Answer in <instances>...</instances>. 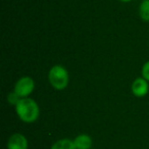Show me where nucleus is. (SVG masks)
Here are the masks:
<instances>
[{
	"mask_svg": "<svg viewBox=\"0 0 149 149\" xmlns=\"http://www.w3.org/2000/svg\"><path fill=\"white\" fill-rule=\"evenodd\" d=\"M21 100V97H19V95H17V93H15V91L10 92V93L7 95V101L9 102V103L11 104V105H17V103H19V101Z\"/></svg>",
	"mask_w": 149,
	"mask_h": 149,
	"instance_id": "nucleus-9",
	"label": "nucleus"
},
{
	"mask_svg": "<svg viewBox=\"0 0 149 149\" xmlns=\"http://www.w3.org/2000/svg\"><path fill=\"white\" fill-rule=\"evenodd\" d=\"M131 90H132V93L134 94V96H136V97H144L145 95H147L149 91L148 81L145 80L143 77L137 78L132 83Z\"/></svg>",
	"mask_w": 149,
	"mask_h": 149,
	"instance_id": "nucleus-4",
	"label": "nucleus"
},
{
	"mask_svg": "<svg viewBox=\"0 0 149 149\" xmlns=\"http://www.w3.org/2000/svg\"><path fill=\"white\" fill-rule=\"evenodd\" d=\"M35 89V82L31 77H22L19 80H17V82L15 83L13 91L17 94L21 98H26L29 97V95H31L32 92Z\"/></svg>",
	"mask_w": 149,
	"mask_h": 149,
	"instance_id": "nucleus-3",
	"label": "nucleus"
},
{
	"mask_svg": "<svg viewBox=\"0 0 149 149\" xmlns=\"http://www.w3.org/2000/svg\"><path fill=\"white\" fill-rule=\"evenodd\" d=\"M50 149H77L74 146V140L70 139H60V140L56 141L53 145L51 146Z\"/></svg>",
	"mask_w": 149,
	"mask_h": 149,
	"instance_id": "nucleus-7",
	"label": "nucleus"
},
{
	"mask_svg": "<svg viewBox=\"0 0 149 149\" xmlns=\"http://www.w3.org/2000/svg\"><path fill=\"white\" fill-rule=\"evenodd\" d=\"M141 74H142V77L144 78L145 80H147V81L149 82V60L143 64Z\"/></svg>",
	"mask_w": 149,
	"mask_h": 149,
	"instance_id": "nucleus-10",
	"label": "nucleus"
},
{
	"mask_svg": "<svg viewBox=\"0 0 149 149\" xmlns=\"http://www.w3.org/2000/svg\"><path fill=\"white\" fill-rule=\"evenodd\" d=\"M120 2H125V3H128L130 2V1H132V0H120Z\"/></svg>",
	"mask_w": 149,
	"mask_h": 149,
	"instance_id": "nucleus-11",
	"label": "nucleus"
},
{
	"mask_svg": "<svg viewBox=\"0 0 149 149\" xmlns=\"http://www.w3.org/2000/svg\"><path fill=\"white\" fill-rule=\"evenodd\" d=\"M48 80L52 87L55 90H63L68 87L70 77H68V72L60 64L53 65L49 70L48 72Z\"/></svg>",
	"mask_w": 149,
	"mask_h": 149,
	"instance_id": "nucleus-2",
	"label": "nucleus"
},
{
	"mask_svg": "<svg viewBox=\"0 0 149 149\" xmlns=\"http://www.w3.org/2000/svg\"><path fill=\"white\" fill-rule=\"evenodd\" d=\"M15 112L19 120L27 124H32L36 122L39 118L40 108L38 103L30 97L21 98L19 103L15 106Z\"/></svg>",
	"mask_w": 149,
	"mask_h": 149,
	"instance_id": "nucleus-1",
	"label": "nucleus"
},
{
	"mask_svg": "<svg viewBox=\"0 0 149 149\" xmlns=\"http://www.w3.org/2000/svg\"><path fill=\"white\" fill-rule=\"evenodd\" d=\"M74 143L77 149H90L92 146V139L89 135L81 134L74 139Z\"/></svg>",
	"mask_w": 149,
	"mask_h": 149,
	"instance_id": "nucleus-6",
	"label": "nucleus"
},
{
	"mask_svg": "<svg viewBox=\"0 0 149 149\" xmlns=\"http://www.w3.org/2000/svg\"><path fill=\"white\" fill-rule=\"evenodd\" d=\"M28 140L21 133H15L7 141V149H28Z\"/></svg>",
	"mask_w": 149,
	"mask_h": 149,
	"instance_id": "nucleus-5",
	"label": "nucleus"
},
{
	"mask_svg": "<svg viewBox=\"0 0 149 149\" xmlns=\"http://www.w3.org/2000/svg\"><path fill=\"white\" fill-rule=\"evenodd\" d=\"M139 15L145 22H149V0H143L139 6Z\"/></svg>",
	"mask_w": 149,
	"mask_h": 149,
	"instance_id": "nucleus-8",
	"label": "nucleus"
}]
</instances>
